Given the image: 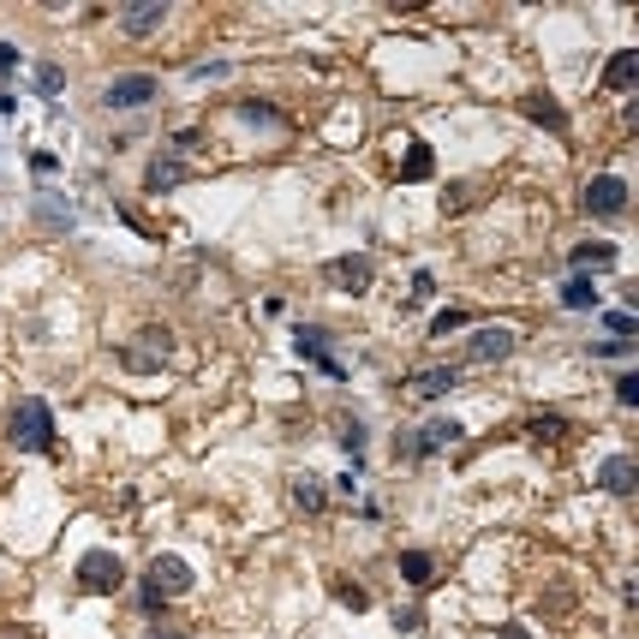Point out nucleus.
Listing matches in <instances>:
<instances>
[{
	"label": "nucleus",
	"instance_id": "nucleus-14",
	"mask_svg": "<svg viewBox=\"0 0 639 639\" xmlns=\"http://www.w3.org/2000/svg\"><path fill=\"white\" fill-rule=\"evenodd\" d=\"M634 84H639V54H634V48L610 54V66H603V90H634Z\"/></svg>",
	"mask_w": 639,
	"mask_h": 639
},
{
	"label": "nucleus",
	"instance_id": "nucleus-31",
	"mask_svg": "<svg viewBox=\"0 0 639 639\" xmlns=\"http://www.w3.org/2000/svg\"><path fill=\"white\" fill-rule=\"evenodd\" d=\"M592 353H598V359H634V340H598Z\"/></svg>",
	"mask_w": 639,
	"mask_h": 639
},
{
	"label": "nucleus",
	"instance_id": "nucleus-27",
	"mask_svg": "<svg viewBox=\"0 0 639 639\" xmlns=\"http://www.w3.org/2000/svg\"><path fill=\"white\" fill-rule=\"evenodd\" d=\"M603 323H610V340H627V335L639 329V323H634V311H603Z\"/></svg>",
	"mask_w": 639,
	"mask_h": 639
},
{
	"label": "nucleus",
	"instance_id": "nucleus-8",
	"mask_svg": "<svg viewBox=\"0 0 639 639\" xmlns=\"http://www.w3.org/2000/svg\"><path fill=\"white\" fill-rule=\"evenodd\" d=\"M508 353H514V329H508V323L479 329V335L466 340V359H472V365H496V359H508Z\"/></svg>",
	"mask_w": 639,
	"mask_h": 639
},
{
	"label": "nucleus",
	"instance_id": "nucleus-36",
	"mask_svg": "<svg viewBox=\"0 0 639 639\" xmlns=\"http://www.w3.org/2000/svg\"><path fill=\"white\" fill-rule=\"evenodd\" d=\"M502 639H532V634H526V627L514 621V627H502Z\"/></svg>",
	"mask_w": 639,
	"mask_h": 639
},
{
	"label": "nucleus",
	"instance_id": "nucleus-23",
	"mask_svg": "<svg viewBox=\"0 0 639 639\" xmlns=\"http://www.w3.org/2000/svg\"><path fill=\"white\" fill-rule=\"evenodd\" d=\"M120 365L143 377V371H161V353H150V347H120Z\"/></svg>",
	"mask_w": 639,
	"mask_h": 639
},
{
	"label": "nucleus",
	"instance_id": "nucleus-33",
	"mask_svg": "<svg viewBox=\"0 0 639 639\" xmlns=\"http://www.w3.org/2000/svg\"><path fill=\"white\" fill-rule=\"evenodd\" d=\"M395 627H400V634H419V627H424V610H419V603H413V610H395Z\"/></svg>",
	"mask_w": 639,
	"mask_h": 639
},
{
	"label": "nucleus",
	"instance_id": "nucleus-25",
	"mask_svg": "<svg viewBox=\"0 0 639 639\" xmlns=\"http://www.w3.org/2000/svg\"><path fill=\"white\" fill-rule=\"evenodd\" d=\"M335 598L347 603V610H371V592H365V586H353V579H335Z\"/></svg>",
	"mask_w": 639,
	"mask_h": 639
},
{
	"label": "nucleus",
	"instance_id": "nucleus-13",
	"mask_svg": "<svg viewBox=\"0 0 639 639\" xmlns=\"http://www.w3.org/2000/svg\"><path fill=\"white\" fill-rule=\"evenodd\" d=\"M30 216L42 221V227H48V233H66V227H72V203L61 198V192H37V203H30Z\"/></svg>",
	"mask_w": 639,
	"mask_h": 639
},
{
	"label": "nucleus",
	"instance_id": "nucleus-3",
	"mask_svg": "<svg viewBox=\"0 0 639 639\" xmlns=\"http://www.w3.org/2000/svg\"><path fill=\"white\" fill-rule=\"evenodd\" d=\"M78 586L84 592H120L126 586V568L114 550H84L78 556Z\"/></svg>",
	"mask_w": 639,
	"mask_h": 639
},
{
	"label": "nucleus",
	"instance_id": "nucleus-38",
	"mask_svg": "<svg viewBox=\"0 0 639 639\" xmlns=\"http://www.w3.org/2000/svg\"><path fill=\"white\" fill-rule=\"evenodd\" d=\"M19 639H37V634H19Z\"/></svg>",
	"mask_w": 639,
	"mask_h": 639
},
{
	"label": "nucleus",
	"instance_id": "nucleus-22",
	"mask_svg": "<svg viewBox=\"0 0 639 639\" xmlns=\"http://www.w3.org/2000/svg\"><path fill=\"white\" fill-rule=\"evenodd\" d=\"M30 84H37V96H61V90H66V72H61L54 61H42L37 72H30Z\"/></svg>",
	"mask_w": 639,
	"mask_h": 639
},
{
	"label": "nucleus",
	"instance_id": "nucleus-21",
	"mask_svg": "<svg viewBox=\"0 0 639 639\" xmlns=\"http://www.w3.org/2000/svg\"><path fill=\"white\" fill-rule=\"evenodd\" d=\"M526 114H532L538 126H550V132H568V114H561L550 96H526Z\"/></svg>",
	"mask_w": 639,
	"mask_h": 639
},
{
	"label": "nucleus",
	"instance_id": "nucleus-2",
	"mask_svg": "<svg viewBox=\"0 0 639 639\" xmlns=\"http://www.w3.org/2000/svg\"><path fill=\"white\" fill-rule=\"evenodd\" d=\"M323 281H329L335 293H371L377 263L365 258V251H347V258H329V263H323Z\"/></svg>",
	"mask_w": 639,
	"mask_h": 639
},
{
	"label": "nucleus",
	"instance_id": "nucleus-11",
	"mask_svg": "<svg viewBox=\"0 0 639 639\" xmlns=\"http://www.w3.org/2000/svg\"><path fill=\"white\" fill-rule=\"evenodd\" d=\"M185 174H192V168H185L180 156H156L150 168H143V192H150V198H161V192L185 185Z\"/></svg>",
	"mask_w": 639,
	"mask_h": 639
},
{
	"label": "nucleus",
	"instance_id": "nucleus-37",
	"mask_svg": "<svg viewBox=\"0 0 639 639\" xmlns=\"http://www.w3.org/2000/svg\"><path fill=\"white\" fill-rule=\"evenodd\" d=\"M150 639H185V634H180V627H156Z\"/></svg>",
	"mask_w": 639,
	"mask_h": 639
},
{
	"label": "nucleus",
	"instance_id": "nucleus-35",
	"mask_svg": "<svg viewBox=\"0 0 639 639\" xmlns=\"http://www.w3.org/2000/svg\"><path fill=\"white\" fill-rule=\"evenodd\" d=\"M12 66H19V48H12V42H0V72H12Z\"/></svg>",
	"mask_w": 639,
	"mask_h": 639
},
{
	"label": "nucleus",
	"instance_id": "nucleus-1",
	"mask_svg": "<svg viewBox=\"0 0 639 639\" xmlns=\"http://www.w3.org/2000/svg\"><path fill=\"white\" fill-rule=\"evenodd\" d=\"M12 437H19V448H30V455H48V448H54V413H48L42 400H19Z\"/></svg>",
	"mask_w": 639,
	"mask_h": 639
},
{
	"label": "nucleus",
	"instance_id": "nucleus-10",
	"mask_svg": "<svg viewBox=\"0 0 639 639\" xmlns=\"http://www.w3.org/2000/svg\"><path fill=\"white\" fill-rule=\"evenodd\" d=\"M598 484L610 490V496H634L639 490V466H634V455H610L598 466Z\"/></svg>",
	"mask_w": 639,
	"mask_h": 639
},
{
	"label": "nucleus",
	"instance_id": "nucleus-5",
	"mask_svg": "<svg viewBox=\"0 0 639 639\" xmlns=\"http://www.w3.org/2000/svg\"><path fill=\"white\" fill-rule=\"evenodd\" d=\"M192 561L185 556H156L150 561V592H156V598H185V592H192Z\"/></svg>",
	"mask_w": 639,
	"mask_h": 639
},
{
	"label": "nucleus",
	"instance_id": "nucleus-26",
	"mask_svg": "<svg viewBox=\"0 0 639 639\" xmlns=\"http://www.w3.org/2000/svg\"><path fill=\"white\" fill-rule=\"evenodd\" d=\"M340 448H347L353 460L365 455V424H359V419H340Z\"/></svg>",
	"mask_w": 639,
	"mask_h": 639
},
{
	"label": "nucleus",
	"instance_id": "nucleus-28",
	"mask_svg": "<svg viewBox=\"0 0 639 639\" xmlns=\"http://www.w3.org/2000/svg\"><path fill=\"white\" fill-rule=\"evenodd\" d=\"M455 329H466V311H442V317L430 323V335H437V340H448Z\"/></svg>",
	"mask_w": 639,
	"mask_h": 639
},
{
	"label": "nucleus",
	"instance_id": "nucleus-18",
	"mask_svg": "<svg viewBox=\"0 0 639 639\" xmlns=\"http://www.w3.org/2000/svg\"><path fill=\"white\" fill-rule=\"evenodd\" d=\"M561 305H568V311H598V281L574 275L568 287H561Z\"/></svg>",
	"mask_w": 639,
	"mask_h": 639
},
{
	"label": "nucleus",
	"instance_id": "nucleus-29",
	"mask_svg": "<svg viewBox=\"0 0 639 639\" xmlns=\"http://www.w3.org/2000/svg\"><path fill=\"white\" fill-rule=\"evenodd\" d=\"M240 120H263V126H281L275 108H263V102H240Z\"/></svg>",
	"mask_w": 639,
	"mask_h": 639
},
{
	"label": "nucleus",
	"instance_id": "nucleus-9",
	"mask_svg": "<svg viewBox=\"0 0 639 639\" xmlns=\"http://www.w3.org/2000/svg\"><path fill=\"white\" fill-rule=\"evenodd\" d=\"M293 347H299V353H305L311 365H323L329 377H347V371H340V359H329V329H317V323H299Z\"/></svg>",
	"mask_w": 639,
	"mask_h": 639
},
{
	"label": "nucleus",
	"instance_id": "nucleus-15",
	"mask_svg": "<svg viewBox=\"0 0 639 639\" xmlns=\"http://www.w3.org/2000/svg\"><path fill=\"white\" fill-rule=\"evenodd\" d=\"M437 174V156H430V143H406V156H400V180L406 185H419Z\"/></svg>",
	"mask_w": 639,
	"mask_h": 639
},
{
	"label": "nucleus",
	"instance_id": "nucleus-34",
	"mask_svg": "<svg viewBox=\"0 0 639 639\" xmlns=\"http://www.w3.org/2000/svg\"><path fill=\"white\" fill-rule=\"evenodd\" d=\"M430 293H437V281H430V275L419 269V275H413V299H430Z\"/></svg>",
	"mask_w": 639,
	"mask_h": 639
},
{
	"label": "nucleus",
	"instance_id": "nucleus-30",
	"mask_svg": "<svg viewBox=\"0 0 639 639\" xmlns=\"http://www.w3.org/2000/svg\"><path fill=\"white\" fill-rule=\"evenodd\" d=\"M568 430V419L561 413H544V419H532V437H561Z\"/></svg>",
	"mask_w": 639,
	"mask_h": 639
},
{
	"label": "nucleus",
	"instance_id": "nucleus-24",
	"mask_svg": "<svg viewBox=\"0 0 639 639\" xmlns=\"http://www.w3.org/2000/svg\"><path fill=\"white\" fill-rule=\"evenodd\" d=\"M472 203H479V185H472V180H460V185H448L442 209H448V216H460V209H472Z\"/></svg>",
	"mask_w": 639,
	"mask_h": 639
},
{
	"label": "nucleus",
	"instance_id": "nucleus-12",
	"mask_svg": "<svg viewBox=\"0 0 639 639\" xmlns=\"http://www.w3.org/2000/svg\"><path fill=\"white\" fill-rule=\"evenodd\" d=\"M161 19H168L161 0H132V6L120 12V30L126 37H150V30H161Z\"/></svg>",
	"mask_w": 639,
	"mask_h": 639
},
{
	"label": "nucleus",
	"instance_id": "nucleus-19",
	"mask_svg": "<svg viewBox=\"0 0 639 639\" xmlns=\"http://www.w3.org/2000/svg\"><path fill=\"white\" fill-rule=\"evenodd\" d=\"M400 574H406V586H430V574H437L430 550H400Z\"/></svg>",
	"mask_w": 639,
	"mask_h": 639
},
{
	"label": "nucleus",
	"instance_id": "nucleus-6",
	"mask_svg": "<svg viewBox=\"0 0 639 639\" xmlns=\"http://www.w3.org/2000/svg\"><path fill=\"white\" fill-rule=\"evenodd\" d=\"M586 209L592 216H621L627 209V180L621 174H598V180L586 185Z\"/></svg>",
	"mask_w": 639,
	"mask_h": 639
},
{
	"label": "nucleus",
	"instance_id": "nucleus-20",
	"mask_svg": "<svg viewBox=\"0 0 639 639\" xmlns=\"http://www.w3.org/2000/svg\"><path fill=\"white\" fill-rule=\"evenodd\" d=\"M293 502H299L305 514H323V502H329V490H323V479L299 472V479H293Z\"/></svg>",
	"mask_w": 639,
	"mask_h": 639
},
{
	"label": "nucleus",
	"instance_id": "nucleus-32",
	"mask_svg": "<svg viewBox=\"0 0 639 639\" xmlns=\"http://www.w3.org/2000/svg\"><path fill=\"white\" fill-rule=\"evenodd\" d=\"M616 400H621V406H639V377H634V371L616 377Z\"/></svg>",
	"mask_w": 639,
	"mask_h": 639
},
{
	"label": "nucleus",
	"instance_id": "nucleus-4",
	"mask_svg": "<svg viewBox=\"0 0 639 639\" xmlns=\"http://www.w3.org/2000/svg\"><path fill=\"white\" fill-rule=\"evenodd\" d=\"M161 84L150 72H120V78L102 84V108H143V102H156Z\"/></svg>",
	"mask_w": 639,
	"mask_h": 639
},
{
	"label": "nucleus",
	"instance_id": "nucleus-17",
	"mask_svg": "<svg viewBox=\"0 0 639 639\" xmlns=\"http://www.w3.org/2000/svg\"><path fill=\"white\" fill-rule=\"evenodd\" d=\"M616 258H621V251H616L610 240H586V245H574V263H579V269H616Z\"/></svg>",
	"mask_w": 639,
	"mask_h": 639
},
{
	"label": "nucleus",
	"instance_id": "nucleus-7",
	"mask_svg": "<svg viewBox=\"0 0 639 639\" xmlns=\"http://www.w3.org/2000/svg\"><path fill=\"white\" fill-rule=\"evenodd\" d=\"M448 389H460V371H455V365H424V371H413V377H406V395H413V400H442Z\"/></svg>",
	"mask_w": 639,
	"mask_h": 639
},
{
	"label": "nucleus",
	"instance_id": "nucleus-16",
	"mask_svg": "<svg viewBox=\"0 0 639 639\" xmlns=\"http://www.w3.org/2000/svg\"><path fill=\"white\" fill-rule=\"evenodd\" d=\"M466 437V430H460V419H430L419 430V442H424V455H437V448H455V442Z\"/></svg>",
	"mask_w": 639,
	"mask_h": 639
}]
</instances>
